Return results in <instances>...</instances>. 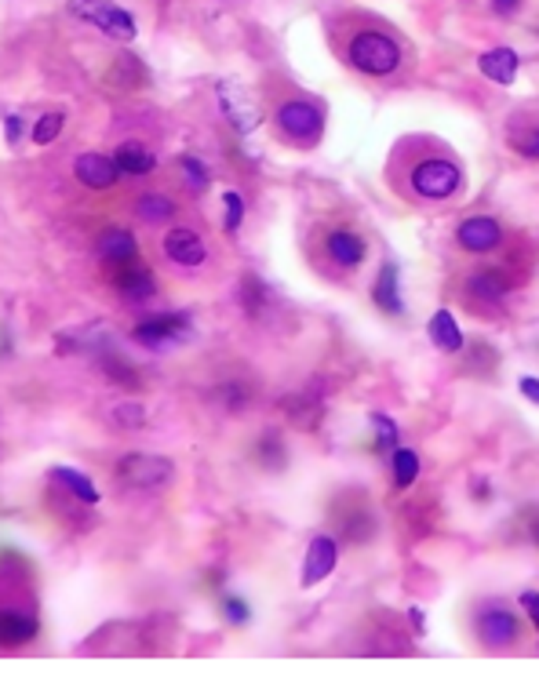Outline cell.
Here are the masks:
<instances>
[{
    "label": "cell",
    "mask_w": 539,
    "mask_h": 695,
    "mask_svg": "<svg viewBox=\"0 0 539 695\" xmlns=\"http://www.w3.org/2000/svg\"><path fill=\"white\" fill-rule=\"evenodd\" d=\"M521 608L532 615V623L539 627V594H532V590H528V594H521Z\"/></svg>",
    "instance_id": "cell-36"
},
{
    "label": "cell",
    "mask_w": 539,
    "mask_h": 695,
    "mask_svg": "<svg viewBox=\"0 0 539 695\" xmlns=\"http://www.w3.org/2000/svg\"><path fill=\"white\" fill-rule=\"evenodd\" d=\"M521 394H525L532 404H539V379H532V375H521Z\"/></svg>",
    "instance_id": "cell-37"
},
{
    "label": "cell",
    "mask_w": 539,
    "mask_h": 695,
    "mask_svg": "<svg viewBox=\"0 0 539 695\" xmlns=\"http://www.w3.org/2000/svg\"><path fill=\"white\" fill-rule=\"evenodd\" d=\"M262 462H266V467L270 470H274V467H281V459H285V451H281V444H274V434H262Z\"/></svg>",
    "instance_id": "cell-34"
},
{
    "label": "cell",
    "mask_w": 539,
    "mask_h": 695,
    "mask_svg": "<svg viewBox=\"0 0 539 695\" xmlns=\"http://www.w3.org/2000/svg\"><path fill=\"white\" fill-rule=\"evenodd\" d=\"M278 128L292 139V142H318L321 139V128H325V117L314 102L306 99H288L278 106Z\"/></svg>",
    "instance_id": "cell-5"
},
{
    "label": "cell",
    "mask_w": 539,
    "mask_h": 695,
    "mask_svg": "<svg viewBox=\"0 0 539 695\" xmlns=\"http://www.w3.org/2000/svg\"><path fill=\"white\" fill-rule=\"evenodd\" d=\"M135 212H139L142 222L161 226V222H168V219L175 215V204H172V197H165V193H142L139 204H135Z\"/></svg>",
    "instance_id": "cell-22"
},
{
    "label": "cell",
    "mask_w": 539,
    "mask_h": 695,
    "mask_svg": "<svg viewBox=\"0 0 539 695\" xmlns=\"http://www.w3.org/2000/svg\"><path fill=\"white\" fill-rule=\"evenodd\" d=\"M521 153H525V157H535L539 161V132H532L528 139H521Z\"/></svg>",
    "instance_id": "cell-38"
},
{
    "label": "cell",
    "mask_w": 539,
    "mask_h": 695,
    "mask_svg": "<svg viewBox=\"0 0 539 695\" xmlns=\"http://www.w3.org/2000/svg\"><path fill=\"white\" fill-rule=\"evenodd\" d=\"M372 427H375L372 451H379V455H394V444H398V427H394V419L382 415V411H375V415H372Z\"/></svg>",
    "instance_id": "cell-25"
},
{
    "label": "cell",
    "mask_w": 539,
    "mask_h": 695,
    "mask_svg": "<svg viewBox=\"0 0 539 695\" xmlns=\"http://www.w3.org/2000/svg\"><path fill=\"white\" fill-rule=\"evenodd\" d=\"M99 255L106 262H113V266H128V262L139 259V241H135L132 229L113 226V229H106V234L99 237Z\"/></svg>",
    "instance_id": "cell-13"
},
{
    "label": "cell",
    "mask_w": 539,
    "mask_h": 695,
    "mask_svg": "<svg viewBox=\"0 0 539 695\" xmlns=\"http://www.w3.org/2000/svg\"><path fill=\"white\" fill-rule=\"evenodd\" d=\"M532 539H535V543H539V521H532Z\"/></svg>",
    "instance_id": "cell-41"
},
{
    "label": "cell",
    "mask_w": 539,
    "mask_h": 695,
    "mask_svg": "<svg viewBox=\"0 0 539 695\" xmlns=\"http://www.w3.org/2000/svg\"><path fill=\"white\" fill-rule=\"evenodd\" d=\"M215 397H219V404L229 408V411H241V408L248 404V390H245L241 382H222Z\"/></svg>",
    "instance_id": "cell-30"
},
{
    "label": "cell",
    "mask_w": 539,
    "mask_h": 695,
    "mask_svg": "<svg viewBox=\"0 0 539 695\" xmlns=\"http://www.w3.org/2000/svg\"><path fill=\"white\" fill-rule=\"evenodd\" d=\"M408 179H412L415 197H422V201H448L452 193L459 189V168L452 161H445V157L419 161Z\"/></svg>",
    "instance_id": "cell-3"
},
{
    "label": "cell",
    "mask_w": 539,
    "mask_h": 695,
    "mask_svg": "<svg viewBox=\"0 0 539 695\" xmlns=\"http://www.w3.org/2000/svg\"><path fill=\"white\" fill-rule=\"evenodd\" d=\"M372 299L382 314H405V302H401V292H398V262H382L379 277L372 284Z\"/></svg>",
    "instance_id": "cell-17"
},
{
    "label": "cell",
    "mask_w": 539,
    "mask_h": 695,
    "mask_svg": "<svg viewBox=\"0 0 539 695\" xmlns=\"http://www.w3.org/2000/svg\"><path fill=\"white\" fill-rule=\"evenodd\" d=\"M165 255H168L175 266H201L205 255H208V248H205V241H201L197 229L179 226V229H172V234L165 237Z\"/></svg>",
    "instance_id": "cell-12"
},
{
    "label": "cell",
    "mask_w": 539,
    "mask_h": 695,
    "mask_svg": "<svg viewBox=\"0 0 539 695\" xmlns=\"http://www.w3.org/2000/svg\"><path fill=\"white\" fill-rule=\"evenodd\" d=\"M390 470H394V484L398 488H412L419 477V455L412 448H398L390 455Z\"/></svg>",
    "instance_id": "cell-24"
},
{
    "label": "cell",
    "mask_w": 539,
    "mask_h": 695,
    "mask_svg": "<svg viewBox=\"0 0 539 695\" xmlns=\"http://www.w3.org/2000/svg\"><path fill=\"white\" fill-rule=\"evenodd\" d=\"M495 12H499V15H511V12H518V0H495Z\"/></svg>",
    "instance_id": "cell-40"
},
{
    "label": "cell",
    "mask_w": 539,
    "mask_h": 695,
    "mask_svg": "<svg viewBox=\"0 0 539 695\" xmlns=\"http://www.w3.org/2000/svg\"><path fill=\"white\" fill-rule=\"evenodd\" d=\"M117 292L128 302H146V299H153V292H157V281H153V274L146 266L128 262V266H121V274H117Z\"/></svg>",
    "instance_id": "cell-16"
},
{
    "label": "cell",
    "mask_w": 539,
    "mask_h": 695,
    "mask_svg": "<svg viewBox=\"0 0 539 695\" xmlns=\"http://www.w3.org/2000/svg\"><path fill=\"white\" fill-rule=\"evenodd\" d=\"M325 248H328L332 262L342 266V269H354V266H361V259H365V241L354 234V229H342V226L332 229L328 241H325Z\"/></svg>",
    "instance_id": "cell-14"
},
{
    "label": "cell",
    "mask_w": 539,
    "mask_h": 695,
    "mask_svg": "<svg viewBox=\"0 0 539 695\" xmlns=\"http://www.w3.org/2000/svg\"><path fill=\"white\" fill-rule=\"evenodd\" d=\"M189 335V317L186 314H157V317H146L142 324H135L132 339L142 342L146 350H165L172 342H182Z\"/></svg>",
    "instance_id": "cell-7"
},
{
    "label": "cell",
    "mask_w": 539,
    "mask_h": 695,
    "mask_svg": "<svg viewBox=\"0 0 539 695\" xmlns=\"http://www.w3.org/2000/svg\"><path fill=\"white\" fill-rule=\"evenodd\" d=\"M102 371H106L113 382H121V386H139L135 368H132V364H125L121 357H106V361H102Z\"/></svg>",
    "instance_id": "cell-31"
},
{
    "label": "cell",
    "mask_w": 539,
    "mask_h": 695,
    "mask_svg": "<svg viewBox=\"0 0 539 695\" xmlns=\"http://www.w3.org/2000/svg\"><path fill=\"white\" fill-rule=\"evenodd\" d=\"M408 619H412V630L415 634L427 630V615H422V608H408Z\"/></svg>",
    "instance_id": "cell-39"
},
{
    "label": "cell",
    "mask_w": 539,
    "mask_h": 695,
    "mask_svg": "<svg viewBox=\"0 0 539 695\" xmlns=\"http://www.w3.org/2000/svg\"><path fill=\"white\" fill-rule=\"evenodd\" d=\"M339 564V543L332 535H314L310 547H306V557H302V568H299V587H318L321 579H328Z\"/></svg>",
    "instance_id": "cell-8"
},
{
    "label": "cell",
    "mask_w": 539,
    "mask_h": 695,
    "mask_svg": "<svg viewBox=\"0 0 539 695\" xmlns=\"http://www.w3.org/2000/svg\"><path fill=\"white\" fill-rule=\"evenodd\" d=\"M142 419H146L142 404H117V408H113V422H117V427H125V430L142 427Z\"/></svg>",
    "instance_id": "cell-32"
},
{
    "label": "cell",
    "mask_w": 539,
    "mask_h": 695,
    "mask_svg": "<svg viewBox=\"0 0 539 695\" xmlns=\"http://www.w3.org/2000/svg\"><path fill=\"white\" fill-rule=\"evenodd\" d=\"M113 161H117L121 175H132V179H142L157 168V157H153L142 142H121L117 153H113Z\"/></svg>",
    "instance_id": "cell-19"
},
{
    "label": "cell",
    "mask_w": 539,
    "mask_h": 695,
    "mask_svg": "<svg viewBox=\"0 0 539 695\" xmlns=\"http://www.w3.org/2000/svg\"><path fill=\"white\" fill-rule=\"evenodd\" d=\"M455 241H459V248L481 255V252H492L499 241H503V226H499L495 219H488V215H474L467 222H459Z\"/></svg>",
    "instance_id": "cell-9"
},
{
    "label": "cell",
    "mask_w": 539,
    "mask_h": 695,
    "mask_svg": "<svg viewBox=\"0 0 539 695\" xmlns=\"http://www.w3.org/2000/svg\"><path fill=\"white\" fill-rule=\"evenodd\" d=\"M518 615L507 611V608H488L478 615V634L485 644L492 648H503V644H514L518 641Z\"/></svg>",
    "instance_id": "cell-11"
},
{
    "label": "cell",
    "mask_w": 539,
    "mask_h": 695,
    "mask_svg": "<svg viewBox=\"0 0 539 695\" xmlns=\"http://www.w3.org/2000/svg\"><path fill=\"white\" fill-rule=\"evenodd\" d=\"M346 55H350V62H354L361 73H368V76H387V73H394L398 62H401L398 41H394V36H387V33H379V29L358 33L354 41H350V48H346Z\"/></svg>",
    "instance_id": "cell-1"
},
{
    "label": "cell",
    "mask_w": 539,
    "mask_h": 695,
    "mask_svg": "<svg viewBox=\"0 0 539 695\" xmlns=\"http://www.w3.org/2000/svg\"><path fill=\"white\" fill-rule=\"evenodd\" d=\"M241 302H245V310L248 314H259L262 310V302H266V284L259 277H241Z\"/></svg>",
    "instance_id": "cell-28"
},
{
    "label": "cell",
    "mask_w": 539,
    "mask_h": 695,
    "mask_svg": "<svg viewBox=\"0 0 539 695\" xmlns=\"http://www.w3.org/2000/svg\"><path fill=\"white\" fill-rule=\"evenodd\" d=\"M215 95H219V106H222V113H226V121H229V128H234L237 135H252L255 128H259V106L248 99V92L241 88V84H234V81H219L215 84Z\"/></svg>",
    "instance_id": "cell-6"
},
{
    "label": "cell",
    "mask_w": 539,
    "mask_h": 695,
    "mask_svg": "<svg viewBox=\"0 0 539 695\" xmlns=\"http://www.w3.org/2000/svg\"><path fill=\"white\" fill-rule=\"evenodd\" d=\"M69 15H76L81 22H92L95 29L117 36V41H132V36L139 33L135 19L125 8L109 4V0H69Z\"/></svg>",
    "instance_id": "cell-4"
},
{
    "label": "cell",
    "mask_w": 539,
    "mask_h": 695,
    "mask_svg": "<svg viewBox=\"0 0 539 695\" xmlns=\"http://www.w3.org/2000/svg\"><path fill=\"white\" fill-rule=\"evenodd\" d=\"M36 637V619L19 608H0V648H15Z\"/></svg>",
    "instance_id": "cell-15"
},
{
    "label": "cell",
    "mask_w": 539,
    "mask_h": 695,
    "mask_svg": "<svg viewBox=\"0 0 539 695\" xmlns=\"http://www.w3.org/2000/svg\"><path fill=\"white\" fill-rule=\"evenodd\" d=\"M19 139H22V117H19V113H8V117H4V142L15 146Z\"/></svg>",
    "instance_id": "cell-35"
},
{
    "label": "cell",
    "mask_w": 539,
    "mask_h": 695,
    "mask_svg": "<svg viewBox=\"0 0 539 695\" xmlns=\"http://www.w3.org/2000/svg\"><path fill=\"white\" fill-rule=\"evenodd\" d=\"M467 292L474 299H485V302H499L507 292H511V281L503 269H478V274H471L467 281Z\"/></svg>",
    "instance_id": "cell-20"
},
{
    "label": "cell",
    "mask_w": 539,
    "mask_h": 695,
    "mask_svg": "<svg viewBox=\"0 0 539 695\" xmlns=\"http://www.w3.org/2000/svg\"><path fill=\"white\" fill-rule=\"evenodd\" d=\"M73 175L81 179L88 189H109L121 179V168L113 157H106V153H81L76 164H73Z\"/></svg>",
    "instance_id": "cell-10"
},
{
    "label": "cell",
    "mask_w": 539,
    "mask_h": 695,
    "mask_svg": "<svg viewBox=\"0 0 539 695\" xmlns=\"http://www.w3.org/2000/svg\"><path fill=\"white\" fill-rule=\"evenodd\" d=\"M62 124H66V113H44V117L33 124V142H36V146L55 142L59 132H62Z\"/></svg>",
    "instance_id": "cell-27"
},
{
    "label": "cell",
    "mask_w": 539,
    "mask_h": 695,
    "mask_svg": "<svg viewBox=\"0 0 539 695\" xmlns=\"http://www.w3.org/2000/svg\"><path fill=\"white\" fill-rule=\"evenodd\" d=\"M52 481L55 484H62V488H69L81 503H99V491H95V484L84 477V474H76V470H69V467H55L52 470Z\"/></svg>",
    "instance_id": "cell-23"
},
{
    "label": "cell",
    "mask_w": 539,
    "mask_h": 695,
    "mask_svg": "<svg viewBox=\"0 0 539 695\" xmlns=\"http://www.w3.org/2000/svg\"><path fill=\"white\" fill-rule=\"evenodd\" d=\"M518 66H521V59L511 48H492V52H485L478 59V69L488 76V81H495V84H511L514 76H518Z\"/></svg>",
    "instance_id": "cell-18"
},
{
    "label": "cell",
    "mask_w": 539,
    "mask_h": 695,
    "mask_svg": "<svg viewBox=\"0 0 539 695\" xmlns=\"http://www.w3.org/2000/svg\"><path fill=\"white\" fill-rule=\"evenodd\" d=\"M222 204H226V234H237L241 222H245V197L237 189H226L222 193Z\"/></svg>",
    "instance_id": "cell-29"
},
{
    "label": "cell",
    "mask_w": 539,
    "mask_h": 695,
    "mask_svg": "<svg viewBox=\"0 0 539 695\" xmlns=\"http://www.w3.org/2000/svg\"><path fill=\"white\" fill-rule=\"evenodd\" d=\"M175 474L172 467V459L165 455H149V451H132L117 462V477L125 488H139V491H153V488H161L168 484Z\"/></svg>",
    "instance_id": "cell-2"
},
{
    "label": "cell",
    "mask_w": 539,
    "mask_h": 695,
    "mask_svg": "<svg viewBox=\"0 0 539 695\" xmlns=\"http://www.w3.org/2000/svg\"><path fill=\"white\" fill-rule=\"evenodd\" d=\"M430 339H434L438 350H445V354H459V350H463V332H459L452 310H438L430 317Z\"/></svg>",
    "instance_id": "cell-21"
},
{
    "label": "cell",
    "mask_w": 539,
    "mask_h": 695,
    "mask_svg": "<svg viewBox=\"0 0 539 695\" xmlns=\"http://www.w3.org/2000/svg\"><path fill=\"white\" fill-rule=\"evenodd\" d=\"M222 611H226V619H229V623H237V627L252 619V608H248L241 597H226V601H222Z\"/></svg>",
    "instance_id": "cell-33"
},
{
    "label": "cell",
    "mask_w": 539,
    "mask_h": 695,
    "mask_svg": "<svg viewBox=\"0 0 539 695\" xmlns=\"http://www.w3.org/2000/svg\"><path fill=\"white\" fill-rule=\"evenodd\" d=\"M179 168H182V182L194 189V193H205V189H208L212 175H208V168H205L197 157H189V153H186V157H179Z\"/></svg>",
    "instance_id": "cell-26"
}]
</instances>
